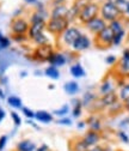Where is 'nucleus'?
<instances>
[{
	"mask_svg": "<svg viewBox=\"0 0 129 151\" xmlns=\"http://www.w3.org/2000/svg\"><path fill=\"white\" fill-rule=\"evenodd\" d=\"M46 28V23L44 22H35L32 23V25L29 28V36L32 40H35L37 36L43 34V29Z\"/></svg>",
	"mask_w": 129,
	"mask_h": 151,
	"instance_id": "ddd939ff",
	"label": "nucleus"
},
{
	"mask_svg": "<svg viewBox=\"0 0 129 151\" xmlns=\"http://www.w3.org/2000/svg\"><path fill=\"white\" fill-rule=\"evenodd\" d=\"M7 103L13 108H22V101L17 96H10L7 99Z\"/></svg>",
	"mask_w": 129,
	"mask_h": 151,
	"instance_id": "c85d7f7f",
	"label": "nucleus"
},
{
	"mask_svg": "<svg viewBox=\"0 0 129 151\" xmlns=\"http://www.w3.org/2000/svg\"><path fill=\"white\" fill-rule=\"evenodd\" d=\"M113 41H114V32L110 29V27L108 25L104 30H102L99 34L96 35V45L97 46H113Z\"/></svg>",
	"mask_w": 129,
	"mask_h": 151,
	"instance_id": "20e7f679",
	"label": "nucleus"
},
{
	"mask_svg": "<svg viewBox=\"0 0 129 151\" xmlns=\"http://www.w3.org/2000/svg\"><path fill=\"white\" fill-rule=\"evenodd\" d=\"M116 61H117V59H116V56H114V55H108L105 58V63L108 65H115Z\"/></svg>",
	"mask_w": 129,
	"mask_h": 151,
	"instance_id": "c9c22d12",
	"label": "nucleus"
},
{
	"mask_svg": "<svg viewBox=\"0 0 129 151\" xmlns=\"http://www.w3.org/2000/svg\"><path fill=\"white\" fill-rule=\"evenodd\" d=\"M66 56L61 53H54L51 56H50V59H49V63L51 66H63L66 64Z\"/></svg>",
	"mask_w": 129,
	"mask_h": 151,
	"instance_id": "4468645a",
	"label": "nucleus"
},
{
	"mask_svg": "<svg viewBox=\"0 0 129 151\" xmlns=\"http://www.w3.org/2000/svg\"><path fill=\"white\" fill-rule=\"evenodd\" d=\"M26 3H30V4H33V3H37V0H25Z\"/></svg>",
	"mask_w": 129,
	"mask_h": 151,
	"instance_id": "49530a36",
	"label": "nucleus"
},
{
	"mask_svg": "<svg viewBox=\"0 0 129 151\" xmlns=\"http://www.w3.org/2000/svg\"><path fill=\"white\" fill-rule=\"evenodd\" d=\"M68 111H69V107L68 106H62L60 109L54 110V114L58 115V116H65V115H67Z\"/></svg>",
	"mask_w": 129,
	"mask_h": 151,
	"instance_id": "473e14b6",
	"label": "nucleus"
},
{
	"mask_svg": "<svg viewBox=\"0 0 129 151\" xmlns=\"http://www.w3.org/2000/svg\"><path fill=\"white\" fill-rule=\"evenodd\" d=\"M95 100H96V96H95L92 92H90V91L85 92V93H84V97H83V100H81L83 107H87V106H90V104H92V103H95Z\"/></svg>",
	"mask_w": 129,
	"mask_h": 151,
	"instance_id": "a878e982",
	"label": "nucleus"
},
{
	"mask_svg": "<svg viewBox=\"0 0 129 151\" xmlns=\"http://www.w3.org/2000/svg\"><path fill=\"white\" fill-rule=\"evenodd\" d=\"M90 46H91V41H90V39H88L86 35H83V34H81L80 37L74 42V45H73L72 47H73V49H74V50L83 52V50L88 49Z\"/></svg>",
	"mask_w": 129,
	"mask_h": 151,
	"instance_id": "f8f14e48",
	"label": "nucleus"
},
{
	"mask_svg": "<svg viewBox=\"0 0 129 151\" xmlns=\"http://www.w3.org/2000/svg\"><path fill=\"white\" fill-rule=\"evenodd\" d=\"M109 27H110V29L113 30L114 35H117V34H121V32H123V31H124L123 24L121 23V21H120V19H116V21L110 22Z\"/></svg>",
	"mask_w": 129,
	"mask_h": 151,
	"instance_id": "4be33fe9",
	"label": "nucleus"
},
{
	"mask_svg": "<svg viewBox=\"0 0 129 151\" xmlns=\"http://www.w3.org/2000/svg\"><path fill=\"white\" fill-rule=\"evenodd\" d=\"M123 104H124V109L129 111V100H127V101H125V102H124Z\"/></svg>",
	"mask_w": 129,
	"mask_h": 151,
	"instance_id": "c03bdc74",
	"label": "nucleus"
},
{
	"mask_svg": "<svg viewBox=\"0 0 129 151\" xmlns=\"http://www.w3.org/2000/svg\"><path fill=\"white\" fill-rule=\"evenodd\" d=\"M44 16H46V13H44L42 10L37 11V12H36V13L33 14L32 23H35V22H44Z\"/></svg>",
	"mask_w": 129,
	"mask_h": 151,
	"instance_id": "7c9ffc66",
	"label": "nucleus"
},
{
	"mask_svg": "<svg viewBox=\"0 0 129 151\" xmlns=\"http://www.w3.org/2000/svg\"><path fill=\"white\" fill-rule=\"evenodd\" d=\"M118 99L122 102H125L127 100H129V84H124L122 85L120 93H118Z\"/></svg>",
	"mask_w": 129,
	"mask_h": 151,
	"instance_id": "cd10ccee",
	"label": "nucleus"
},
{
	"mask_svg": "<svg viewBox=\"0 0 129 151\" xmlns=\"http://www.w3.org/2000/svg\"><path fill=\"white\" fill-rule=\"evenodd\" d=\"M87 151H105V146H102V145H96V146H92V147H88Z\"/></svg>",
	"mask_w": 129,
	"mask_h": 151,
	"instance_id": "ea45409f",
	"label": "nucleus"
},
{
	"mask_svg": "<svg viewBox=\"0 0 129 151\" xmlns=\"http://www.w3.org/2000/svg\"><path fill=\"white\" fill-rule=\"evenodd\" d=\"M71 74L76 78H81L85 76V70L80 64H74L71 66Z\"/></svg>",
	"mask_w": 129,
	"mask_h": 151,
	"instance_id": "6ab92c4d",
	"label": "nucleus"
},
{
	"mask_svg": "<svg viewBox=\"0 0 129 151\" xmlns=\"http://www.w3.org/2000/svg\"><path fill=\"white\" fill-rule=\"evenodd\" d=\"M6 143H7V137L6 136H1V137H0V151L4 150Z\"/></svg>",
	"mask_w": 129,
	"mask_h": 151,
	"instance_id": "58836bf2",
	"label": "nucleus"
},
{
	"mask_svg": "<svg viewBox=\"0 0 129 151\" xmlns=\"http://www.w3.org/2000/svg\"><path fill=\"white\" fill-rule=\"evenodd\" d=\"M118 10L120 13H128V9H129V1L128 0H116L114 3Z\"/></svg>",
	"mask_w": 129,
	"mask_h": 151,
	"instance_id": "5701e85b",
	"label": "nucleus"
},
{
	"mask_svg": "<svg viewBox=\"0 0 129 151\" xmlns=\"http://www.w3.org/2000/svg\"><path fill=\"white\" fill-rule=\"evenodd\" d=\"M86 124L88 125L91 131L100 132V129H102V122L97 116H91L88 120H86Z\"/></svg>",
	"mask_w": 129,
	"mask_h": 151,
	"instance_id": "a211bd4d",
	"label": "nucleus"
},
{
	"mask_svg": "<svg viewBox=\"0 0 129 151\" xmlns=\"http://www.w3.org/2000/svg\"><path fill=\"white\" fill-rule=\"evenodd\" d=\"M17 151H36V144L31 140H22L17 144Z\"/></svg>",
	"mask_w": 129,
	"mask_h": 151,
	"instance_id": "dca6fc26",
	"label": "nucleus"
},
{
	"mask_svg": "<svg viewBox=\"0 0 129 151\" xmlns=\"http://www.w3.org/2000/svg\"><path fill=\"white\" fill-rule=\"evenodd\" d=\"M68 23L67 18H51L47 23V29L53 34H61L68 29Z\"/></svg>",
	"mask_w": 129,
	"mask_h": 151,
	"instance_id": "7ed1b4c3",
	"label": "nucleus"
},
{
	"mask_svg": "<svg viewBox=\"0 0 129 151\" xmlns=\"http://www.w3.org/2000/svg\"><path fill=\"white\" fill-rule=\"evenodd\" d=\"M63 89L68 95H74V93H77L79 91V84L77 82H68L65 84Z\"/></svg>",
	"mask_w": 129,
	"mask_h": 151,
	"instance_id": "aec40b11",
	"label": "nucleus"
},
{
	"mask_svg": "<svg viewBox=\"0 0 129 151\" xmlns=\"http://www.w3.org/2000/svg\"><path fill=\"white\" fill-rule=\"evenodd\" d=\"M54 54L53 52V48L50 45H41L38 46L37 48H36L33 55H35V58L40 60V61H49L50 59V56Z\"/></svg>",
	"mask_w": 129,
	"mask_h": 151,
	"instance_id": "39448f33",
	"label": "nucleus"
},
{
	"mask_svg": "<svg viewBox=\"0 0 129 151\" xmlns=\"http://www.w3.org/2000/svg\"><path fill=\"white\" fill-rule=\"evenodd\" d=\"M117 101H118V95L115 91H113V92L106 93V95H103L100 97V100L98 101V106H99V108H106V107L109 108L110 106L116 103Z\"/></svg>",
	"mask_w": 129,
	"mask_h": 151,
	"instance_id": "1a4fd4ad",
	"label": "nucleus"
},
{
	"mask_svg": "<svg viewBox=\"0 0 129 151\" xmlns=\"http://www.w3.org/2000/svg\"><path fill=\"white\" fill-rule=\"evenodd\" d=\"M35 118L37 119L38 121L41 122H44V124H49L53 121V115L50 113L46 111V110H38L35 113Z\"/></svg>",
	"mask_w": 129,
	"mask_h": 151,
	"instance_id": "f3484780",
	"label": "nucleus"
},
{
	"mask_svg": "<svg viewBox=\"0 0 129 151\" xmlns=\"http://www.w3.org/2000/svg\"><path fill=\"white\" fill-rule=\"evenodd\" d=\"M59 124H60V125H66V126H71V125H72V120H71V119H67V118H66V119L63 118V119L59 120Z\"/></svg>",
	"mask_w": 129,
	"mask_h": 151,
	"instance_id": "a19ab883",
	"label": "nucleus"
},
{
	"mask_svg": "<svg viewBox=\"0 0 129 151\" xmlns=\"http://www.w3.org/2000/svg\"><path fill=\"white\" fill-rule=\"evenodd\" d=\"M117 137H118V139L122 140L123 143L129 144V134L127 133L124 129H120V131L117 132Z\"/></svg>",
	"mask_w": 129,
	"mask_h": 151,
	"instance_id": "c756f323",
	"label": "nucleus"
},
{
	"mask_svg": "<svg viewBox=\"0 0 129 151\" xmlns=\"http://www.w3.org/2000/svg\"><path fill=\"white\" fill-rule=\"evenodd\" d=\"M4 116H5V113H4V110H3V109H0V121H1V120L4 119Z\"/></svg>",
	"mask_w": 129,
	"mask_h": 151,
	"instance_id": "a18cd8bd",
	"label": "nucleus"
},
{
	"mask_svg": "<svg viewBox=\"0 0 129 151\" xmlns=\"http://www.w3.org/2000/svg\"><path fill=\"white\" fill-rule=\"evenodd\" d=\"M98 13H99V6L97 4H93V3H90L87 4L86 6H84L79 13V19L81 23L84 24H87L90 21H92L93 18L98 17Z\"/></svg>",
	"mask_w": 129,
	"mask_h": 151,
	"instance_id": "f257e3e1",
	"label": "nucleus"
},
{
	"mask_svg": "<svg viewBox=\"0 0 129 151\" xmlns=\"http://www.w3.org/2000/svg\"><path fill=\"white\" fill-rule=\"evenodd\" d=\"M118 71L123 76H129V48L124 49L122 53V58L118 63Z\"/></svg>",
	"mask_w": 129,
	"mask_h": 151,
	"instance_id": "9d476101",
	"label": "nucleus"
},
{
	"mask_svg": "<svg viewBox=\"0 0 129 151\" xmlns=\"http://www.w3.org/2000/svg\"><path fill=\"white\" fill-rule=\"evenodd\" d=\"M124 35H125V31L121 32V34H117V35H114V41H113V46H120L124 39Z\"/></svg>",
	"mask_w": 129,
	"mask_h": 151,
	"instance_id": "2f4dec72",
	"label": "nucleus"
},
{
	"mask_svg": "<svg viewBox=\"0 0 129 151\" xmlns=\"http://www.w3.org/2000/svg\"><path fill=\"white\" fill-rule=\"evenodd\" d=\"M128 13H129V9H128Z\"/></svg>",
	"mask_w": 129,
	"mask_h": 151,
	"instance_id": "de8ad7c7",
	"label": "nucleus"
},
{
	"mask_svg": "<svg viewBox=\"0 0 129 151\" xmlns=\"http://www.w3.org/2000/svg\"><path fill=\"white\" fill-rule=\"evenodd\" d=\"M44 73H46V76H48V77L51 78V79H59L60 78V73H59L58 68L55 66H51V65L46 68Z\"/></svg>",
	"mask_w": 129,
	"mask_h": 151,
	"instance_id": "393cba45",
	"label": "nucleus"
},
{
	"mask_svg": "<svg viewBox=\"0 0 129 151\" xmlns=\"http://www.w3.org/2000/svg\"><path fill=\"white\" fill-rule=\"evenodd\" d=\"M23 111H24V115H25V116H28V118H30V119L35 118V113H33L31 109H29V108H23Z\"/></svg>",
	"mask_w": 129,
	"mask_h": 151,
	"instance_id": "4c0bfd02",
	"label": "nucleus"
},
{
	"mask_svg": "<svg viewBox=\"0 0 129 151\" xmlns=\"http://www.w3.org/2000/svg\"><path fill=\"white\" fill-rule=\"evenodd\" d=\"M100 13H102V18L105 21V22H113V21H116L120 17V12L116 7V5L111 1H106L100 7Z\"/></svg>",
	"mask_w": 129,
	"mask_h": 151,
	"instance_id": "f03ea898",
	"label": "nucleus"
},
{
	"mask_svg": "<svg viewBox=\"0 0 129 151\" xmlns=\"http://www.w3.org/2000/svg\"><path fill=\"white\" fill-rule=\"evenodd\" d=\"M99 91H100V93H102V96L103 95H106V93H109V92H113L114 91V85H113V83L110 82V81H104L103 83H102V85H100V88H99Z\"/></svg>",
	"mask_w": 129,
	"mask_h": 151,
	"instance_id": "b1692460",
	"label": "nucleus"
},
{
	"mask_svg": "<svg viewBox=\"0 0 129 151\" xmlns=\"http://www.w3.org/2000/svg\"><path fill=\"white\" fill-rule=\"evenodd\" d=\"M11 116H12V119H13V121H14V124H16V126H19L21 125V122H22V120H21V118H19V115L17 114V113H14V111H12L11 113Z\"/></svg>",
	"mask_w": 129,
	"mask_h": 151,
	"instance_id": "e433bc0d",
	"label": "nucleus"
},
{
	"mask_svg": "<svg viewBox=\"0 0 129 151\" xmlns=\"http://www.w3.org/2000/svg\"><path fill=\"white\" fill-rule=\"evenodd\" d=\"M117 151H121V150H117Z\"/></svg>",
	"mask_w": 129,
	"mask_h": 151,
	"instance_id": "09e8293b",
	"label": "nucleus"
},
{
	"mask_svg": "<svg viewBox=\"0 0 129 151\" xmlns=\"http://www.w3.org/2000/svg\"><path fill=\"white\" fill-rule=\"evenodd\" d=\"M102 139V134L100 132H96V131H88L84 134L83 137V140L85 142V144L88 146V147H92V146H96L99 144Z\"/></svg>",
	"mask_w": 129,
	"mask_h": 151,
	"instance_id": "0eeeda50",
	"label": "nucleus"
},
{
	"mask_svg": "<svg viewBox=\"0 0 129 151\" xmlns=\"http://www.w3.org/2000/svg\"><path fill=\"white\" fill-rule=\"evenodd\" d=\"M80 35H81V32H80L79 29H77V28H68L63 32L62 37H63V41H65L66 45L73 46V45H74V42L80 37Z\"/></svg>",
	"mask_w": 129,
	"mask_h": 151,
	"instance_id": "6e6552de",
	"label": "nucleus"
},
{
	"mask_svg": "<svg viewBox=\"0 0 129 151\" xmlns=\"http://www.w3.org/2000/svg\"><path fill=\"white\" fill-rule=\"evenodd\" d=\"M36 43H37L38 46H41V45H46L47 43V37L42 34V35H40V36H37V37H36V39L33 40Z\"/></svg>",
	"mask_w": 129,
	"mask_h": 151,
	"instance_id": "f704fd0d",
	"label": "nucleus"
},
{
	"mask_svg": "<svg viewBox=\"0 0 129 151\" xmlns=\"http://www.w3.org/2000/svg\"><path fill=\"white\" fill-rule=\"evenodd\" d=\"M49 149H48V146L46 145V144H42L41 146H38V147H36V151H48Z\"/></svg>",
	"mask_w": 129,
	"mask_h": 151,
	"instance_id": "79ce46f5",
	"label": "nucleus"
},
{
	"mask_svg": "<svg viewBox=\"0 0 129 151\" xmlns=\"http://www.w3.org/2000/svg\"><path fill=\"white\" fill-rule=\"evenodd\" d=\"M81 109H83V103L80 100H74L73 101V116L79 118L81 115Z\"/></svg>",
	"mask_w": 129,
	"mask_h": 151,
	"instance_id": "bb28decb",
	"label": "nucleus"
},
{
	"mask_svg": "<svg viewBox=\"0 0 129 151\" xmlns=\"http://www.w3.org/2000/svg\"><path fill=\"white\" fill-rule=\"evenodd\" d=\"M29 24L24 19H21V18H18V19H14L13 23H12V31L16 34V35H23L25 34L28 30H29Z\"/></svg>",
	"mask_w": 129,
	"mask_h": 151,
	"instance_id": "9b49d317",
	"label": "nucleus"
},
{
	"mask_svg": "<svg viewBox=\"0 0 129 151\" xmlns=\"http://www.w3.org/2000/svg\"><path fill=\"white\" fill-rule=\"evenodd\" d=\"M87 150H88V146L85 144L83 138L77 139L76 142L72 143V151H87Z\"/></svg>",
	"mask_w": 129,
	"mask_h": 151,
	"instance_id": "412c9836",
	"label": "nucleus"
},
{
	"mask_svg": "<svg viewBox=\"0 0 129 151\" xmlns=\"http://www.w3.org/2000/svg\"><path fill=\"white\" fill-rule=\"evenodd\" d=\"M86 126V121H80L79 124H78V128L79 129H81V128H84Z\"/></svg>",
	"mask_w": 129,
	"mask_h": 151,
	"instance_id": "37998d69",
	"label": "nucleus"
},
{
	"mask_svg": "<svg viewBox=\"0 0 129 151\" xmlns=\"http://www.w3.org/2000/svg\"><path fill=\"white\" fill-rule=\"evenodd\" d=\"M10 46V41L7 37L3 36L1 34H0V49H4V48H7Z\"/></svg>",
	"mask_w": 129,
	"mask_h": 151,
	"instance_id": "72a5a7b5",
	"label": "nucleus"
},
{
	"mask_svg": "<svg viewBox=\"0 0 129 151\" xmlns=\"http://www.w3.org/2000/svg\"><path fill=\"white\" fill-rule=\"evenodd\" d=\"M87 29L91 31V32H93V34H99L102 30H104L108 25H106V22L103 19L102 17H96L93 18L92 21H90L87 24H86Z\"/></svg>",
	"mask_w": 129,
	"mask_h": 151,
	"instance_id": "423d86ee",
	"label": "nucleus"
},
{
	"mask_svg": "<svg viewBox=\"0 0 129 151\" xmlns=\"http://www.w3.org/2000/svg\"><path fill=\"white\" fill-rule=\"evenodd\" d=\"M69 10L63 6V5H59L56 7H54L53 12H51V18H67Z\"/></svg>",
	"mask_w": 129,
	"mask_h": 151,
	"instance_id": "2eb2a0df",
	"label": "nucleus"
}]
</instances>
